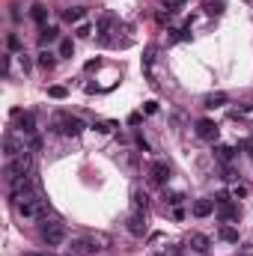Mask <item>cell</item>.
Masks as SVG:
<instances>
[{"label": "cell", "mask_w": 253, "mask_h": 256, "mask_svg": "<svg viewBox=\"0 0 253 256\" xmlns=\"http://www.w3.org/2000/svg\"><path fill=\"white\" fill-rule=\"evenodd\" d=\"M191 247H194L197 253H208V238H206L203 233H194V235H191Z\"/></svg>", "instance_id": "2e32d148"}, {"label": "cell", "mask_w": 253, "mask_h": 256, "mask_svg": "<svg viewBox=\"0 0 253 256\" xmlns=\"http://www.w3.org/2000/svg\"><path fill=\"white\" fill-rule=\"evenodd\" d=\"M9 48H12V51H18V48H21V42H18V36H15V33L9 36Z\"/></svg>", "instance_id": "4dcf8cb0"}, {"label": "cell", "mask_w": 253, "mask_h": 256, "mask_svg": "<svg viewBox=\"0 0 253 256\" xmlns=\"http://www.w3.org/2000/svg\"><path fill=\"white\" fill-rule=\"evenodd\" d=\"M131 206H134V211H143V209H146V194L134 191V197H131Z\"/></svg>", "instance_id": "44dd1931"}, {"label": "cell", "mask_w": 253, "mask_h": 256, "mask_svg": "<svg viewBox=\"0 0 253 256\" xmlns=\"http://www.w3.org/2000/svg\"><path fill=\"white\" fill-rule=\"evenodd\" d=\"M149 179L155 182V185H164V182L170 179V164H167V161H152V167H149Z\"/></svg>", "instance_id": "8992f818"}, {"label": "cell", "mask_w": 253, "mask_h": 256, "mask_svg": "<svg viewBox=\"0 0 253 256\" xmlns=\"http://www.w3.org/2000/svg\"><path fill=\"white\" fill-rule=\"evenodd\" d=\"M36 63H39V69H54L57 66V54H51V51H39V57H36Z\"/></svg>", "instance_id": "5bb4252c"}, {"label": "cell", "mask_w": 253, "mask_h": 256, "mask_svg": "<svg viewBox=\"0 0 253 256\" xmlns=\"http://www.w3.org/2000/svg\"><path fill=\"white\" fill-rule=\"evenodd\" d=\"M84 15H87V9H84V6H71V9H66V12H63V21H69V24H81V21H84Z\"/></svg>", "instance_id": "8fae6325"}, {"label": "cell", "mask_w": 253, "mask_h": 256, "mask_svg": "<svg viewBox=\"0 0 253 256\" xmlns=\"http://www.w3.org/2000/svg\"><path fill=\"white\" fill-rule=\"evenodd\" d=\"M30 173V155L24 152V155H18V158H9V164H6V179L9 182H18V179H24Z\"/></svg>", "instance_id": "277c9868"}, {"label": "cell", "mask_w": 253, "mask_h": 256, "mask_svg": "<svg viewBox=\"0 0 253 256\" xmlns=\"http://www.w3.org/2000/svg\"><path fill=\"white\" fill-rule=\"evenodd\" d=\"M128 233L131 235H146V217H143V211H134L131 217H128Z\"/></svg>", "instance_id": "ba28073f"}, {"label": "cell", "mask_w": 253, "mask_h": 256, "mask_svg": "<svg viewBox=\"0 0 253 256\" xmlns=\"http://www.w3.org/2000/svg\"><path fill=\"white\" fill-rule=\"evenodd\" d=\"M221 104H227V93H211L203 101V107H208V111H214V107H221Z\"/></svg>", "instance_id": "9a60e30c"}, {"label": "cell", "mask_w": 253, "mask_h": 256, "mask_svg": "<svg viewBox=\"0 0 253 256\" xmlns=\"http://www.w3.org/2000/svg\"><path fill=\"white\" fill-rule=\"evenodd\" d=\"M54 131L66 134V137H78L84 131V122L78 116H69V114H57L54 116Z\"/></svg>", "instance_id": "6da1fadb"}, {"label": "cell", "mask_w": 253, "mask_h": 256, "mask_svg": "<svg viewBox=\"0 0 253 256\" xmlns=\"http://www.w3.org/2000/svg\"><path fill=\"white\" fill-rule=\"evenodd\" d=\"M42 241H45L48 247L63 244V241H66V227L57 224V221H45V224H42Z\"/></svg>", "instance_id": "7a4b0ae2"}, {"label": "cell", "mask_w": 253, "mask_h": 256, "mask_svg": "<svg viewBox=\"0 0 253 256\" xmlns=\"http://www.w3.org/2000/svg\"><path fill=\"white\" fill-rule=\"evenodd\" d=\"M42 45H48V42H57V27H42Z\"/></svg>", "instance_id": "ffe728a7"}, {"label": "cell", "mask_w": 253, "mask_h": 256, "mask_svg": "<svg viewBox=\"0 0 253 256\" xmlns=\"http://www.w3.org/2000/svg\"><path fill=\"white\" fill-rule=\"evenodd\" d=\"M33 18L39 24H45V6H33Z\"/></svg>", "instance_id": "484cf974"}, {"label": "cell", "mask_w": 253, "mask_h": 256, "mask_svg": "<svg viewBox=\"0 0 253 256\" xmlns=\"http://www.w3.org/2000/svg\"><path fill=\"white\" fill-rule=\"evenodd\" d=\"M36 149H42V137H30V152H36Z\"/></svg>", "instance_id": "83f0119b"}, {"label": "cell", "mask_w": 253, "mask_h": 256, "mask_svg": "<svg viewBox=\"0 0 253 256\" xmlns=\"http://www.w3.org/2000/svg\"><path fill=\"white\" fill-rule=\"evenodd\" d=\"M3 152H6V158H18V155H24L27 149H24V143H21L15 134H6V137H3Z\"/></svg>", "instance_id": "52a82bcc"}, {"label": "cell", "mask_w": 253, "mask_h": 256, "mask_svg": "<svg viewBox=\"0 0 253 256\" xmlns=\"http://www.w3.org/2000/svg\"><path fill=\"white\" fill-rule=\"evenodd\" d=\"M111 27H114V15H111V12H107V15H101V21H98V33L104 36V33H107V30H111Z\"/></svg>", "instance_id": "7402d4cb"}, {"label": "cell", "mask_w": 253, "mask_h": 256, "mask_svg": "<svg viewBox=\"0 0 253 256\" xmlns=\"http://www.w3.org/2000/svg\"><path fill=\"white\" fill-rule=\"evenodd\" d=\"M218 131H221V128H218V122H214V119H200V122H197V137H200V140H208V143L218 140Z\"/></svg>", "instance_id": "5b68a950"}, {"label": "cell", "mask_w": 253, "mask_h": 256, "mask_svg": "<svg viewBox=\"0 0 253 256\" xmlns=\"http://www.w3.org/2000/svg\"><path fill=\"white\" fill-rule=\"evenodd\" d=\"M48 95H51V98H66L69 90H66V87H48Z\"/></svg>", "instance_id": "d4e9b609"}, {"label": "cell", "mask_w": 253, "mask_h": 256, "mask_svg": "<svg viewBox=\"0 0 253 256\" xmlns=\"http://www.w3.org/2000/svg\"><path fill=\"white\" fill-rule=\"evenodd\" d=\"M206 12L208 15H221L224 12V0H206Z\"/></svg>", "instance_id": "d6986e66"}, {"label": "cell", "mask_w": 253, "mask_h": 256, "mask_svg": "<svg viewBox=\"0 0 253 256\" xmlns=\"http://www.w3.org/2000/svg\"><path fill=\"white\" fill-rule=\"evenodd\" d=\"M214 155H218V161H232L235 158V149H232V146H218V149H214Z\"/></svg>", "instance_id": "ac0fdd59"}, {"label": "cell", "mask_w": 253, "mask_h": 256, "mask_svg": "<svg viewBox=\"0 0 253 256\" xmlns=\"http://www.w3.org/2000/svg\"><path fill=\"white\" fill-rule=\"evenodd\" d=\"M182 6H185V0H164V9H167V15H170V12H179Z\"/></svg>", "instance_id": "603a6c76"}, {"label": "cell", "mask_w": 253, "mask_h": 256, "mask_svg": "<svg viewBox=\"0 0 253 256\" xmlns=\"http://www.w3.org/2000/svg\"><path fill=\"white\" fill-rule=\"evenodd\" d=\"M15 116H18V125H21V131L33 137V131H36V119H33V114H15Z\"/></svg>", "instance_id": "7c38bea8"}, {"label": "cell", "mask_w": 253, "mask_h": 256, "mask_svg": "<svg viewBox=\"0 0 253 256\" xmlns=\"http://www.w3.org/2000/svg\"><path fill=\"white\" fill-rule=\"evenodd\" d=\"M24 256H42V253H24Z\"/></svg>", "instance_id": "d6a6232c"}, {"label": "cell", "mask_w": 253, "mask_h": 256, "mask_svg": "<svg viewBox=\"0 0 253 256\" xmlns=\"http://www.w3.org/2000/svg\"><path fill=\"white\" fill-rule=\"evenodd\" d=\"M238 256H253V250H250V247H244V250H241Z\"/></svg>", "instance_id": "1f68e13d"}, {"label": "cell", "mask_w": 253, "mask_h": 256, "mask_svg": "<svg viewBox=\"0 0 253 256\" xmlns=\"http://www.w3.org/2000/svg\"><path fill=\"white\" fill-rule=\"evenodd\" d=\"M218 235H221V241H230V244H235V241H238V230H235V227H230V224H224Z\"/></svg>", "instance_id": "e0dca14e"}, {"label": "cell", "mask_w": 253, "mask_h": 256, "mask_svg": "<svg viewBox=\"0 0 253 256\" xmlns=\"http://www.w3.org/2000/svg\"><path fill=\"white\" fill-rule=\"evenodd\" d=\"M191 211H194V217H208L211 211H214V200H194V206H191Z\"/></svg>", "instance_id": "30bf717a"}, {"label": "cell", "mask_w": 253, "mask_h": 256, "mask_svg": "<svg viewBox=\"0 0 253 256\" xmlns=\"http://www.w3.org/2000/svg\"><path fill=\"white\" fill-rule=\"evenodd\" d=\"M143 111H146V114H158V101H146V104H143Z\"/></svg>", "instance_id": "f1b7e54d"}, {"label": "cell", "mask_w": 253, "mask_h": 256, "mask_svg": "<svg viewBox=\"0 0 253 256\" xmlns=\"http://www.w3.org/2000/svg\"><path fill=\"white\" fill-rule=\"evenodd\" d=\"M90 33H92L90 24H78V36H81V39H90Z\"/></svg>", "instance_id": "4316f807"}, {"label": "cell", "mask_w": 253, "mask_h": 256, "mask_svg": "<svg viewBox=\"0 0 253 256\" xmlns=\"http://www.w3.org/2000/svg\"><path fill=\"white\" fill-rule=\"evenodd\" d=\"M15 206H18V214H21V217H39V214H45V200H42L39 194H33V197L21 200V203H15Z\"/></svg>", "instance_id": "3957f363"}, {"label": "cell", "mask_w": 253, "mask_h": 256, "mask_svg": "<svg viewBox=\"0 0 253 256\" xmlns=\"http://www.w3.org/2000/svg\"><path fill=\"white\" fill-rule=\"evenodd\" d=\"M75 54V45H71V39H63L60 42V57H71Z\"/></svg>", "instance_id": "cb8c5ba5"}, {"label": "cell", "mask_w": 253, "mask_h": 256, "mask_svg": "<svg viewBox=\"0 0 253 256\" xmlns=\"http://www.w3.org/2000/svg\"><path fill=\"white\" fill-rule=\"evenodd\" d=\"M90 241L95 244V250H107V247L114 244V241H111V235H107V233H90Z\"/></svg>", "instance_id": "4fadbf2b"}, {"label": "cell", "mask_w": 253, "mask_h": 256, "mask_svg": "<svg viewBox=\"0 0 253 256\" xmlns=\"http://www.w3.org/2000/svg\"><path fill=\"white\" fill-rule=\"evenodd\" d=\"M84 253H95V244L87 238H71V256H84Z\"/></svg>", "instance_id": "9c48e42d"}, {"label": "cell", "mask_w": 253, "mask_h": 256, "mask_svg": "<svg viewBox=\"0 0 253 256\" xmlns=\"http://www.w3.org/2000/svg\"><path fill=\"white\" fill-rule=\"evenodd\" d=\"M232 194H235V200H238V197H247V185H235Z\"/></svg>", "instance_id": "f546056e"}]
</instances>
